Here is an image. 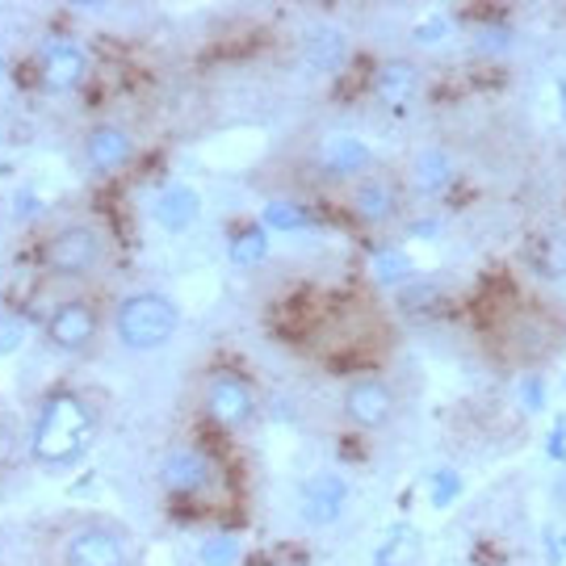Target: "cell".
<instances>
[{
    "label": "cell",
    "mask_w": 566,
    "mask_h": 566,
    "mask_svg": "<svg viewBox=\"0 0 566 566\" xmlns=\"http://www.w3.org/2000/svg\"><path fill=\"white\" fill-rule=\"evenodd\" d=\"M411 181L420 193H437V189H446L453 181V160H449L441 147H424L416 164H411Z\"/></svg>",
    "instance_id": "obj_17"
},
{
    "label": "cell",
    "mask_w": 566,
    "mask_h": 566,
    "mask_svg": "<svg viewBox=\"0 0 566 566\" xmlns=\"http://www.w3.org/2000/svg\"><path fill=\"white\" fill-rule=\"evenodd\" d=\"M177 327H181V306L151 290L122 298L114 311V332H118L122 348H130V353H156L177 336Z\"/></svg>",
    "instance_id": "obj_2"
},
{
    "label": "cell",
    "mask_w": 566,
    "mask_h": 566,
    "mask_svg": "<svg viewBox=\"0 0 566 566\" xmlns=\"http://www.w3.org/2000/svg\"><path fill=\"white\" fill-rule=\"evenodd\" d=\"M198 210H202V202H198V193L189 185H168L160 198H156V223L164 231H185V227L198 219Z\"/></svg>",
    "instance_id": "obj_16"
},
{
    "label": "cell",
    "mask_w": 566,
    "mask_h": 566,
    "mask_svg": "<svg viewBox=\"0 0 566 566\" xmlns=\"http://www.w3.org/2000/svg\"><path fill=\"white\" fill-rule=\"evenodd\" d=\"M462 491V479L453 474V470H441L437 479H432V504L437 507H446V504H453V495Z\"/></svg>",
    "instance_id": "obj_25"
},
{
    "label": "cell",
    "mask_w": 566,
    "mask_h": 566,
    "mask_svg": "<svg viewBox=\"0 0 566 566\" xmlns=\"http://www.w3.org/2000/svg\"><path fill=\"white\" fill-rule=\"evenodd\" d=\"M13 449H18V428H13V420L0 411V465L13 458Z\"/></svg>",
    "instance_id": "obj_26"
},
{
    "label": "cell",
    "mask_w": 566,
    "mask_h": 566,
    "mask_svg": "<svg viewBox=\"0 0 566 566\" xmlns=\"http://www.w3.org/2000/svg\"><path fill=\"white\" fill-rule=\"evenodd\" d=\"M563 344V324L546 311H512L504 319V348L512 361L537 365L554 357V348Z\"/></svg>",
    "instance_id": "obj_6"
},
{
    "label": "cell",
    "mask_w": 566,
    "mask_h": 566,
    "mask_svg": "<svg viewBox=\"0 0 566 566\" xmlns=\"http://www.w3.org/2000/svg\"><path fill=\"white\" fill-rule=\"evenodd\" d=\"M319 164H324L327 177H340V181H357L369 172V164H374V151H369V143L357 139V135H332L324 139L319 147Z\"/></svg>",
    "instance_id": "obj_14"
},
{
    "label": "cell",
    "mask_w": 566,
    "mask_h": 566,
    "mask_svg": "<svg viewBox=\"0 0 566 566\" xmlns=\"http://www.w3.org/2000/svg\"><path fill=\"white\" fill-rule=\"evenodd\" d=\"M0 72H4V63H0Z\"/></svg>",
    "instance_id": "obj_27"
},
{
    "label": "cell",
    "mask_w": 566,
    "mask_h": 566,
    "mask_svg": "<svg viewBox=\"0 0 566 566\" xmlns=\"http://www.w3.org/2000/svg\"><path fill=\"white\" fill-rule=\"evenodd\" d=\"M348 210L361 223H390L399 214V185L378 172H365L348 185Z\"/></svg>",
    "instance_id": "obj_11"
},
{
    "label": "cell",
    "mask_w": 566,
    "mask_h": 566,
    "mask_svg": "<svg viewBox=\"0 0 566 566\" xmlns=\"http://www.w3.org/2000/svg\"><path fill=\"white\" fill-rule=\"evenodd\" d=\"M411 273V261H407V252H382L378 261H374V277L382 285H399Z\"/></svg>",
    "instance_id": "obj_21"
},
{
    "label": "cell",
    "mask_w": 566,
    "mask_h": 566,
    "mask_svg": "<svg viewBox=\"0 0 566 566\" xmlns=\"http://www.w3.org/2000/svg\"><path fill=\"white\" fill-rule=\"evenodd\" d=\"M135 139H130V130L118 126V122H97L88 135H84V164H88V172H97V177H114L122 172L126 164L135 160Z\"/></svg>",
    "instance_id": "obj_10"
},
{
    "label": "cell",
    "mask_w": 566,
    "mask_h": 566,
    "mask_svg": "<svg viewBox=\"0 0 566 566\" xmlns=\"http://www.w3.org/2000/svg\"><path fill=\"white\" fill-rule=\"evenodd\" d=\"M109 256V240L97 223H67L55 235H46L39 248V264L51 277L63 282H84L93 277Z\"/></svg>",
    "instance_id": "obj_3"
},
{
    "label": "cell",
    "mask_w": 566,
    "mask_h": 566,
    "mask_svg": "<svg viewBox=\"0 0 566 566\" xmlns=\"http://www.w3.org/2000/svg\"><path fill=\"white\" fill-rule=\"evenodd\" d=\"M21 344H25V324L13 311H0V357H13Z\"/></svg>",
    "instance_id": "obj_22"
},
{
    "label": "cell",
    "mask_w": 566,
    "mask_h": 566,
    "mask_svg": "<svg viewBox=\"0 0 566 566\" xmlns=\"http://www.w3.org/2000/svg\"><path fill=\"white\" fill-rule=\"evenodd\" d=\"M411 558V537L407 533H395L378 554H374V566H403Z\"/></svg>",
    "instance_id": "obj_24"
},
{
    "label": "cell",
    "mask_w": 566,
    "mask_h": 566,
    "mask_svg": "<svg viewBox=\"0 0 566 566\" xmlns=\"http://www.w3.org/2000/svg\"><path fill=\"white\" fill-rule=\"evenodd\" d=\"M264 256V231H243L240 240H231V261L256 264Z\"/></svg>",
    "instance_id": "obj_23"
},
{
    "label": "cell",
    "mask_w": 566,
    "mask_h": 566,
    "mask_svg": "<svg viewBox=\"0 0 566 566\" xmlns=\"http://www.w3.org/2000/svg\"><path fill=\"white\" fill-rule=\"evenodd\" d=\"M344 416H348V424L361 428V432H378L395 416V390L382 378L365 374V378L348 382V390H344Z\"/></svg>",
    "instance_id": "obj_9"
},
{
    "label": "cell",
    "mask_w": 566,
    "mask_h": 566,
    "mask_svg": "<svg viewBox=\"0 0 566 566\" xmlns=\"http://www.w3.org/2000/svg\"><path fill=\"white\" fill-rule=\"evenodd\" d=\"M374 93L390 102L395 109H403L416 93H420V67L411 60H386L378 67V81H374Z\"/></svg>",
    "instance_id": "obj_15"
},
{
    "label": "cell",
    "mask_w": 566,
    "mask_h": 566,
    "mask_svg": "<svg viewBox=\"0 0 566 566\" xmlns=\"http://www.w3.org/2000/svg\"><path fill=\"white\" fill-rule=\"evenodd\" d=\"M243 554V542L235 533H214V537H206L202 549H198V563L202 566H235Z\"/></svg>",
    "instance_id": "obj_18"
},
{
    "label": "cell",
    "mask_w": 566,
    "mask_h": 566,
    "mask_svg": "<svg viewBox=\"0 0 566 566\" xmlns=\"http://www.w3.org/2000/svg\"><path fill=\"white\" fill-rule=\"evenodd\" d=\"M160 486L172 500H189V504H210L227 486L223 462L219 453L206 446H172L160 462Z\"/></svg>",
    "instance_id": "obj_4"
},
{
    "label": "cell",
    "mask_w": 566,
    "mask_h": 566,
    "mask_svg": "<svg viewBox=\"0 0 566 566\" xmlns=\"http://www.w3.org/2000/svg\"><path fill=\"white\" fill-rule=\"evenodd\" d=\"M261 219H264V227H273V231H303V227L311 223V214L294 202H269Z\"/></svg>",
    "instance_id": "obj_19"
},
{
    "label": "cell",
    "mask_w": 566,
    "mask_h": 566,
    "mask_svg": "<svg viewBox=\"0 0 566 566\" xmlns=\"http://www.w3.org/2000/svg\"><path fill=\"white\" fill-rule=\"evenodd\" d=\"M306 55H311V63H315V67H324V72H336V63L344 60V34H336V30H324V34L315 39V46H311Z\"/></svg>",
    "instance_id": "obj_20"
},
{
    "label": "cell",
    "mask_w": 566,
    "mask_h": 566,
    "mask_svg": "<svg viewBox=\"0 0 566 566\" xmlns=\"http://www.w3.org/2000/svg\"><path fill=\"white\" fill-rule=\"evenodd\" d=\"M206 416H210V424L219 428H243L252 424V416H256V390L252 382L235 374V369H214L210 378H206Z\"/></svg>",
    "instance_id": "obj_8"
},
{
    "label": "cell",
    "mask_w": 566,
    "mask_h": 566,
    "mask_svg": "<svg viewBox=\"0 0 566 566\" xmlns=\"http://www.w3.org/2000/svg\"><path fill=\"white\" fill-rule=\"evenodd\" d=\"M63 566H130V537L109 521H84L60 542Z\"/></svg>",
    "instance_id": "obj_5"
},
{
    "label": "cell",
    "mask_w": 566,
    "mask_h": 566,
    "mask_svg": "<svg viewBox=\"0 0 566 566\" xmlns=\"http://www.w3.org/2000/svg\"><path fill=\"white\" fill-rule=\"evenodd\" d=\"M344 504H348V483L340 474H315L303 483V516L311 525H332L340 521Z\"/></svg>",
    "instance_id": "obj_13"
},
{
    "label": "cell",
    "mask_w": 566,
    "mask_h": 566,
    "mask_svg": "<svg viewBox=\"0 0 566 566\" xmlns=\"http://www.w3.org/2000/svg\"><path fill=\"white\" fill-rule=\"evenodd\" d=\"M42 336L55 353H88L97 336H102V311L88 298H67V303L51 306L46 324H42Z\"/></svg>",
    "instance_id": "obj_7"
},
{
    "label": "cell",
    "mask_w": 566,
    "mask_h": 566,
    "mask_svg": "<svg viewBox=\"0 0 566 566\" xmlns=\"http://www.w3.org/2000/svg\"><path fill=\"white\" fill-rule=\"evenodd\" d=\"M102 432V411L81 390H55L46 395L30 424V458L42 470H72L88 458V449Z\"/></svg>",
    "instance_id": "obj_1"
},
{
    "label": "cell",
    "mask_w": 566,
    "mask_h": 566,
    "mask_svg": "<svg viewBox=\"0 0 566 566\" xmlns=\"http://www.w3.org/2000/svg\"><path fill=\"white\" fill-rule=\"evenodd\" d=\"M84 72H88V60H84V51L76 42L55 39L42 46V84H46L51 93H72V88H81Z\"/></svg>",
    "instance_id": "obj_12"
}]
</instances>
